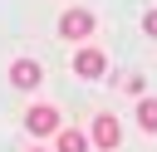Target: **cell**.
<instances>
[{"instance_id":"6da1fadb","label":"cell","mask_w":157,"mask_h":152,"mask_svg":"<svg viewBox=\"0 0 157 152\" xmlns=\"http://www.w3.org/2000/svg\"><path fill=\"white\" fill-rule=\"evenodd\" d=\"M74 74H78V78H103V74H108V54L93 49V44H83V49L74 54Z\"/></svg>"},{"instance_id":"7a4b0ae2","label":"cell","mask_w":157,"mask_h":152,"mask_svg":"<svg viewBox=\"0 0 157 152\" xmlns=\"http://www.w3.org/2000/svg\"><path fill=\"white\" fill-rule=\"evenodd\" d=\"M59 34H64V39H88V34H93V15H88L83 5L64 10V20H59Z\"/></svg>"},{"instance_id":"3957f363","label":"cell","mask_w":157,"mask_h":152,"mask_svg":"<svg viewBox=\"0 0 157 152\" xmlns=\"http://www.w3.org/2000/svg\"><path fill=\"white\" fill-rule=\"evenodd\" d=\"M25 127H29L34 137H49V132H59V108H49V103H34V108L25 113Z\"/></svg>"},{"instance_id":"277c9868","label":"cell","mask_w":157,"mask_h":152,"mask_svg":"<svg viewBox=\"0 0 157 152\" xmlns=\"http://www.w3.org/2000/svg\"><path fill=\"white\" fill-rule=\"evenodd\" d=\"M88 137H93V147L113 152V147L123 142V127H118V118H113V113H98V118H93V132H88Z\"/></svg>"},{"instance_id":"5b68a950","label":"cell","mask_w":157,"mask_h":152,"mask_svg":"<svg viewBox=\"0 0 157 152\" xmlns=\"http://www.w3.org/2000/svg\"><path fill=\"white\" fill-rule=\"evenodd\" d=\"M39 78H44V69H39L34 59H15V64H10V83H15L20 93H29V88H39Z\"/></svg>"},{"instance_id":"8992f818","label":"cell","mask_w":157,"mask_h":152,"mask_svg":"<svg viewBox=\"0 0 157 152\" xmlns=\"http://www.w3.org/2000/svg\"><path fill=\"white\" fill-rule=\"evenodd\" d=\"M137 127L157 132V98H137Z\"/></svg>"},{"instance_id":"52a82bcc","label":"cell","mask_w":157,"mask_h":152,"mask_svg":"<svg viewBox=\"0 0 157 152\" xmlns=\"http://www.w3.org/2000/svg\"><path fill=\"white\" fill-rule=\"evenodd\" d=\"M59 152H88V137L74 132V127H64V132H59Z\"/></svg>"},{"instance_id":"ba28073f","label":"cell","mask_w":157,"mask_h":152,"mask_svg":"<svg viewBox=\"0 0 157 152\" xmlns=\"http://www.w3.org/2000/svg\"><path fill=\"white\" fill-rule=\"evenodd\" d=\"M118 88H123V93H137V98H142V74H128V78H123Z\"/></svg>"},{"instance_id":"9c48e42d","label":"cell","mask_w":157,"mask_h":152,"mask_svg":"<svg viewBox=\"0 0 157 152\" xmlns=\"http://www.w3.org/2000/svg\"><path fill=\"white\" fill-rule=\"evenodd\" d=\"M142 29H147V34L157 39V10H147V15H142Z\"/></svg>"},{"instance_id":"30bf717a","label":"cell","mask_w":157,"mask_h":152,"mask_svg":"<svg viewBox=\"0 0 157 152\" xmlns=\"http://www.w3.org/2000/svg\"><path fill=\"white\" fill-rule=\"evenodd\" d=\"M29 152H44V147H29Z\"/></svg>"}]
</instances>
